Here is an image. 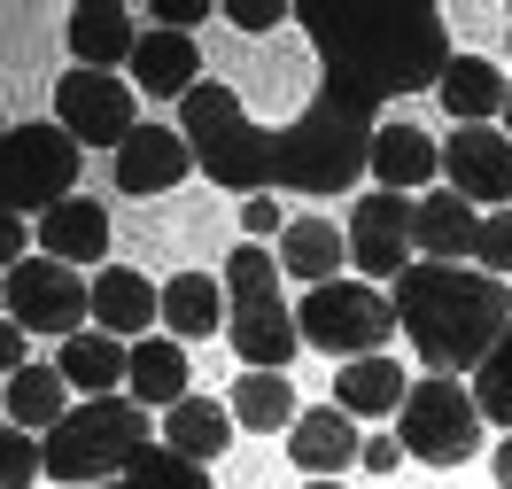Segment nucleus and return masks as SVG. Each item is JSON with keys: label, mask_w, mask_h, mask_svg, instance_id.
Instances as JSON below:
<instances>
[{"label": "nucleus", "mask_w": 512, "mask_h": 489, "mask_svg": "<svg viewBox=\"0 0 512 489\" xmlns=\"http://www.w3.org/2000/svg\"><path fill=\"white\" fill-rule=\"evenodd\" d=\"M179 132H187L202 179H218L233 195L256 202L272 179H280V132L249 125V109H241V94H233L225 78H202V86L179 101Z\"/></svg>", "instance_id": "obj_4"}, {"label": "nucleus", "mask_w": 512, "mask_h": 489, "mask_svg": "<svg viewBox=\"0 0 512 489\" xmlns=\"http://www.w3.org/2000/svg\"><path fill=\"white\" fill-rule=\"evenodd\" d=\"M241 226H249V241H264V233H288V226H280V202H272V195L241 202Z\"/></svg>", "instance_id": "obj_38"}, {"label": "nucleus", "mask_w": 512, "mask_h": 489, "mask_svg": "<svg viewBox=\"0 0 512 489\" xmlns=\"http://www.w3.org/2000/svg\"><path fill=\"white\" fill-rule=\"evenodd\" d=\"M101 489H132V482H101Z\"/></svg>", "instance_id": "obj_45"}, {"label": "nucleus", "mask_w": 512, "mask_h": 489, "mask_svg": "<svg viewBox=\"0 0 512 489\" xmlns=\"http://www.w3.org/2000/svg\"><path fill=\"white\" fill-rule=\"evenodd\" d=\"M435 179H443V148L419 125H381V140H373V187H388V195L427 187L435 195Z\"/></svg>", "instance_id": "obj_23"}, {"label": "nucleus", "mask_w": 512, "mask_h": 489, "mask_svg": "<svg viewBox=\"0 0 512 489\" xmlns=\"http://www.w3.org/2000/svg\"><path fill=\"white\" fill-rule=\"evenodd\" d=\"M187 171H202V163H194V148H187V132H179V125H140L125 148H117V187H125L132 202L171 195Z\"/></svg>", "instance_id": "obj_13"}, {"label": "nucleus", "mask_w": 512, "mask_h": 489, "mask_svg": "<svg viewBox=\"0 0 512 489\" xmlns=\"http://www.w3.org/2000/svg\"><path fill=\"white\" fill-rule=\"evenodd\" d=\"M419 202L412 195H388V187H373V195H357L350 210V264L365 272V280H404L419 264Z\"/></svg>", "instance_id": "obj_11"}, {"label": "nucleus", "mask_w": 512, "mask_h": 489, "mask_svg": "<svg viewBox=\"0 0 512 489\" xmlns=\"http://www.w3.org/2000/svg\"><path fill=\"white\" fill-rule=\"evenodd\" d=\"M443 179L458 187V195L489 202V210H512V140L497 125H458L443 140Z\"/></svg>", "instance_id": "obj_12"}, {"label": "nucleus", "mask_w": 512, "mask_h": 489, "mask_svg": "<svg viewBox=\"0 0 512 489\" xmlns=\"http://www.w3.org/2000/svg\"><path fill=\"white\" fill-rule=\"evenodd\" d=\"M497 482L512 489V435H505V443H497Z\"/></svg>", "instance_id": "obj_42"}, {"label": "nucleus", "mask_w": 512, "mask_h": 489, "mask_svg": "<svg viewBox=\"0 0 512 489\" xmlns=\"http://www.w3.org/2000/svg\"><path fill=\"white\" fill-rule=\"evenodd\" d=\"M225 295H233V303H272V295H280V257H272L264 241H241V249L225 257Z\"/></svg>", "instance_id": "obj_31"}, {"label": "nucleus", "mask_w": 512, "mask_h": 489, "mask_svg": "<svg viewBox=\"0 0 512 489\" xmlns=\"http://www.w3.org/2000/svg\"><path fill=\"white\" fill-rule=\"evenodd\" d=\"M443 109L458 117V125H489V117H505V94H512V78L497 63H474V55H458V63L443 70Z\"/></svg>", "instance_id": "obj_29"}, {"label": "nucleus", "mask_w": 512, "mask_h": 489, "mask_svg": "<svg viewBox=\"0 0 512 489\" xmlns=\"http://www.w3.org/2000/svg\"><path fill=\"white\" fill-rule=\"evenodd\" d=\"M8 326H24V334H55V342H70V334H86V311H94V280L86 272H70V264L55 257H24L8 264Z\"/></svg>", "instance_id": "obj_9"}, {"label": "nucleus", "mask_w": 512, "mask_h": 489, "mask_svg": "<svg viewBox=\"0 0 512 489\" xmlns=\"http://www.w3.org/2000/svg\"><path fill=\"white\" fill-rule=\"evenodd\" d=\"M474 404H481V420H489V427H505V435H512V334L489 350V365L474 373Z\"/></svg>", "instance_id": "obj_33"}, {"label": "nucleus", "mask_w": 512, "mask_h": 489, "mask_svg": "<svg viewBox=\"0 0 512 489\" xmlns=\"http://www.w3.org/2000/svg\"><path fill=\"white\" fill-rule=\"evenodd\" d=\"M148 427H156L148 404H132V396H94V404H78V412L47 435V482H70V489L125 482L132 458L156 443Z\"/></svg>", "instance_id": "obj_5"}, {"label": "nucleus", "mask_w": 512, "mask_h": 489, "mask_svg": "<svg viewBox=\"0 0 512 489\" xmlns=\"http://www.w3.org/2000/svg\"><path fill=\"white\" fill-rule=\"evenodd\" d=\"M295 326H303V350L357 365V358H381V342L404 319H396V295H381L373 280H326V288H303Z\"/></svg>", "instance_id": "obj_6"}, {"label": "nucleus", "mask_w": 512, "mask_h": 489, "mask_svg": "<svg viewBox=\"0 0 512 489\" xmlns=\"http://www.w3.org/2000/svg\"><path fill=\"white\" fill-rule=\"evenodd\" d=\"M55 373H63L86 404H94V396H125V389H132V342H117V334L86 326V334H70L63 350H55Z\"/></svg>", "instance_id": "obj_18"}, {"label": "nucleus", "mask_w": 512, "mask_h": 489, "mask_svg": "<svg viewBox=\"0 0 512 489\" xmlns=\"http://www.w3.org/2000/svg\"><path fill=\"white\" fill-rule=\"evenodd\" d=\"M404 365L388 358H357V365H342V373H334V404H342V412H350V420H381V412H404Z\"/></svg>", "instance_id": "obj_28"}, {"label": "nucleus", "mask_w": 512, "mask_h": 489, "mask_svg": "<svg viewBox=\"0 0 512 489\" xmlns=\"http://www.w3.org/2000/svg\"><path fill=\"white\" fill-rule=\"evenodd\" d=\"M474 264H481V272H497V280H512V210H489V218H481Z\"/></svg>", "instance_id": "obj_35"}, {"label": "nucleus", "mask_w": 512, "mask_h": 489, "mask_svg": "<svg viewBox=\"0 0 512 489\" xmlns=\"http://www.w3.org/2000/svg\"><path fill=\"white\" fill-rule=\"evenodd\" d=\"M396 319L427 373H466L489 365V350L512 334V288L481 264H412L396 280Z\"/></svg>", "instance_id": "obj_2"}, {"label": "nucleus", "mask_w": 512, "mask_h": 489, "mask_svg": "<svg viewBox=\"0 0 512 489\" xmlns=\"http://www.w3.org/2000/svg\"><path fill=\"white\" fill-rule=\"evenodd\" d=\"M78 140L63 125H8L0 140V187H8V210L24 218V210H63L70 187H78Z\"/></svg>", "instance_id": "obj_8"}, {"label": "nucleus", "mask_w": 512, "mask_h": 489, "mask_svg": "<svg viewBox=\"0 0 512 489\" xmlns=\"http://www.w3.org/2000/svg\"><path fill=\"white\" fill-rule=\"evenodd\" d=\"M373 140H381V101L319 78L303 117L280 125V179L272 187H288V195H342V187H357L373 171Z\"/></svg>", "instance_id": "obj_3"}, {"label": "nucleus", "mask_w": 512, "mask_h": 489, "mask_svg": "<svg viewBox=\"0 0 512 489\" xmlns=\"http://www.w3.org/2000/svg\"><path fill=\"white\" fill-rule=\"evenodd\" d=\"M419 264H466L481 249V210L458 187H435V195H419Z\"/></svg>", "instance_id": "obj_20"}, {"label": "nucleus", "mask_w": 512, "mask_h": 489, "mask_svg": "<svg viewBox=\"0 0 512 489\" xmlns=\"http://www.w3.org/2000/svg\"><path fill=\"white\" fill-rule=\"evenodd\" d=\"M39 249H47L55 264H70V272L101 264V257H109V210H101L94 195H70L63 210L39 218Z\"/></svg>", "instance_id": "obj_21"}, {"label": "nucleus", "mask_w": 512, "mask_h": 489, "mask_svg": "<svg viewBox=\"0 0 512 489\" xmlns=\"http://www.w3.org/2000/svg\"><path fill=\"white\" fill-rule=\"evenodd\" d=\"M288 458L311 482H342L357 458H365V435H357V420L342 404H319V412H303V420L288 427Z\"/></svg>", "instance_id": "obj_14"}, {"label": "nucleus", "mask_w": 512, "mask_h": 489, "mask_svg": "<svg viewBox=\"0 0 512 489\" xmlns=\"http://www.w3.org/2000/svg\"><path fill=\"white\" fill-rule=\"evenodd\" d=\"M303 489H342V482H303Z\"/></svg>", "instance_id": "obj_44"}, {"label": "nucleus", "mask_w": 512, "mask_h": 489, "mask_svg": "<svg viewBox=\"0 0 512 489\" xmlns=\"http://www.w3.org/2000/svg\"><path fill=\"white\" fill-rule=\"evenodd\" d=\"M55 125L78 140V148H125L140 132V86L117 78V70H78L70 63L55 78Z\"/></svg>", "instance_id": "obj_10"}, {"label": "nucleus", "mask_w": 512, "mask_h": 489, "mask_svg": "<svg viewBox=\"0 0 512 489\" xmlns=\"http://www.w3.org/2000/svg\"><path fill=\"white\" fill-rule=\"evenodd\" d=\"M218 319H233V295L218 272H171L163 280V334L171 342H202V334H218Z\"/></svg>", "instance_id": "obj_22"}, {"label": "nucleus", "mask_w": 512, "mask_h": 489, "mask_svg": "<svg viewBox=\"0 0 512 489\" xmlns=\"http://www.w3.org/2000/svg\"><path fill=\"white\" fill-rule=\"evenodd\" d=\"M163 319V288L140 280L132 264H101L94 272V326L117 342H148V326Z\"/></svg>", "instance_id": "obj_17"}, {"label": "nucleus", "mask_w": 512, "mask_h": 489, "mask_svg": "<svg viewBox=\"0 0 512 489\" xmlns=\"http://www.w3.org/2000/svg\"><path fill=\"white\" fill-rule=\"evenodd\" d=\"M47 474V443H32L24 427H8L0 435V489H32Z\"/></svg>", "instance_id": "obj_34"}, {"label": "nucleus", "mask_w": 512, "mask_h": 489, "mask_svg": "<svg viewBox=\"0 0 512 489\" xmlns=\"http://www.w3.org/2000/svg\"><path fill=\"white\" fill-rule=\"evenodd\" d=\"M140 55V24H132L125 0H78L70 8V63L78 70H132Z\"/></svg>", "instance_id": "obj_15"}, {"label": "nucleus", "mask_w": 512, "mask_h": 489, "mask_svg": "<svg viewBox=\"0 0 512 489\" xmlns=\"http://www.w3.org/2000/svg\"><path fill=\"white\" fill-rule=\"evenodd\" d=\"M481 404L466 381H450V373H427V381H412V396H404V412H396V443L412 458H427V466H466V458L481 451Z\"/></svg>", "instance_id": "obj_7"}, {"label": "nucleus", "mask_w": 512, "mask_h": 489, "mask_svg": "<svg viewBox=\"0 0 512 489\" xmlns=\"http://www.w3.org/2000/svg\"><path fill=\"white\" fill-rule=\"evenodd\" d=\"M210 8H218V0H156V32H187L194 39V24H202Z\"/></svg>", "instance_id": "obj_37"}, {"label": "nucleus", "mask_w": 512, "mask_h": 489, "mask_svg": "<svg viewBox=\"0 0 512 489\" xmlns=\"http://www.w3.org/2000/svg\"><path fill=\"white\" fill-rule=\"evenodd\" d=\"M233 404H218V396H187V404H171L163 412V443L179 458H194V466H210V458H225V443H233Z\"/></svg>", "instance_id": "obj_26"}, {"label": "nucleus", "mask_w": 512, "mask_h": 489, "mask_svg": "<svg viewBox=\"0 0 512 489\" xmlns=\"http://www.w3.org/2000/svg\"><path fill=\"white\" fill-rule=\"evenodd\" d=\"M396 458H404L396 435H365V458H357V466H365V474H396Z\"/></svg>", "instance_id": "obj_39"}, {"label": "nucleus", "mask_w": 512, "mask_h": 489, "mask_svg": "<svg viewBox=\"0 0 512 489\" xmlns=\"http://www.w3.org/2000/svg\"><path fill=\"white\" fill-rule=\"evenodd\" d=\"M132 86L148 101H187L194 86H202V47H194L187 32H140V55H132Z\"/></svg>", "instance_id": "obj_19"}, {"label": "nucleus", "mask_w": 512, "mask_h": 489, "mask_svg": "<svg viewBox=\"0 0 512 489\" xmlns=\"http://www.w3.org/2000/svg\"><path fill=\"white\" fill-rule=\"evenodd\" d=\"M497 132H505V140H512V94H505V117H497Z\"/></svg>", "instance_id": "obj_43"}, {"label": "nucleus", "mask_w": 512, "mask_h": 489, "mask_svg": "<svg viewBox=\"0 0 512 489\" xmlns=\"http://www.w3.org/2000/svg\"><path fill=\"white\" fill-rule=\"evenodd\" d=\"M125 482H132V489H210V474H202L194 458H179L171 443H148V451L132 458Z\"/></svg>", "instance_id": "obj_32"}, {"label": "nucleus", "mask_w": 512, "mask_h": 489, "mask_svg": "<svg viewBox=\"0 0 512 489\" xmlns=\"http://www.w3.org/2000/svg\"><path fill=\"white\" fill-rule=\"evenodd\" d=\"M0 257H8V264H24V218H16V210L0 218Z\"/></svg>", "instance_id": "obj_40"}, {"label": "nucleus", "mask_w": 512, "mask_h": 489, "mask_svg": "<svg viewBox=\"0 0 512 489\" xmlns=\"http://www.w3.org/2000/svg\"><path fill=\"white\" fill-rule=\"evenodd\" d=\"M0 365L24 373V326H0Z\"/></svg>", "instance_id": "obj_41"}, {"label": "nucleus", "mask_w": 512, "mask_h": 489, "mask_svg": "<svg viewBox=\"0 0 512 489\" xmlns=\"http://www.w3.org/2000/svg\"><path fill=\"white\" fill-rule=\"evenodd\" d=\"M132 404H148V412H171V404H187V350L171 342V334H148V342H132Z\"/></svg>", "instance_id": "obj_27"}, {"label": "nucleus", "mask_w": 512, "mask_h": 489, "mask_svg": "<svg viewBox=\"0 0 512 489\" xmlns=\"http://www.w3.org/2000/svg\"><path fill=\"white\" fill-rule=\"evenodd\" d=\"M218 16L233 24V32H280L295 8H288V0H218Z\"/></svg>", "instance_id": "obj_36"}, {"label": "nucleus", "mask_w": 512, "mask_h": 489, "mask_svg": "<svg viewBox=\"0 0 512 489\" xmlns=\"http://www.w3.org/2000/svg\"><path fill=\"white\" fill-rule=\"evenodd\" d=\"M225 404H233V420L256 427V435H280V427L303 420V404H295V381H288V373H241Z\"/></svg>", "instance_id": "obj_30"}, {"label": "nucleus", "mask_w": 512, "mask_h": 489, "mask_svg": "<svg viewBox=\"0 0 512 489\" xmlns=\"http://www.w3.org/2000/svg\"><path fill=\"white\" fill-rule=\"evenodd\" d=\"M225 334H233V350H241L249 373H288L295 350H303V326H295V311L280 295H272V303H233Z\"/></svg>", "instance_id": "obj_16"}, {"label": "nucleus", "mask_w": 512, "mask_h": 489, "mask_svg": "<svg viewBox=\"0 0 512 489\" xmlns=\"http://www.w3.org/2000/svg\"><path fill=\"white\" fill-rule=\"evenodd\" d=\"M78 404H70V381L55 365H24V373H8V427H24V435H55Z\"/></svg>", "instance_id": "obj_24"}, {"label": "nucleus", "mask_w": 512, "mask_h": 489, "mask_svg": "<svg viewBox=\"0 0 512 489\" xmlns=\"http://www.w3.org/2000/svg\"><path fill=\"white\" fill-rule=\"evenodd\" d=\"M342 257H350V233L342 226L288 218V233H280V272H295L303 288H326V280H342Z\"/></svg>", "instance_id": "obj_25"}, {"label": "nucleus", "mask_w": 512, "mask_h": 489, "mask_svg": "<svg viewBox=\"0 0 512 489\" xmlns=\"http://www.w3.org/2000/svg\"><path fill=\"white\" fill-rule=\"evenodd\" d=\"M295 24L319 55V78H334L365 101L443 86V70L458 63L443 8H427V0H404V8H319V0H303Z\"/></svg>", "instance_id": "obj_1"}]
</instances>
